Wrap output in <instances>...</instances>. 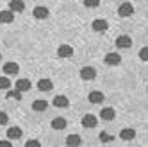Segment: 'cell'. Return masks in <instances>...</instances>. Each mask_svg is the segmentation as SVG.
Returning <instances> with one entry per match:
<instances>
[{
  "mask_svg": "<svg viewBox=\"0 0 148 147\" xmlns=\"http://www.w3.org/2000/svg\"><path fill=\"white\" fill-rule=\"evenodd\" d=\"M91 27H93L95 33H105V31L109 29V24H107V20H103V18H97L91 24Z\"/></svg>",
  "mask_w": 148,
  "mask_h": 147,
  "instance_id": "obj_1",
  "label": "cell"
},
{
  "mask_svg": "<svg viewBox=\"0 0 148 147\" xmlns=\"http://www.w3.org/2000/svg\"><path fill=\"white\" fill-rule=\"evenodd\" d=\"M132 13H134V6L130 4V2H123L120 7H118V15L121 16V18H127V16H132Z\"/></svg>",
  "mask_w": 148,
  "mask_h": 147,
  "instance_id": "obj_2",
  "label": "cell"
},
{
  "mask_svg": "<svg viewBox=\"0 0 148 147\" xmlns=\"http://www.w3.org/2000/svg\"><path fill=\"white\" fill-rule=\"evenodd\" d=\"M114 43H116V47H118V49H130L132 47V40H130V36L121 34V36L116 38Z\"/></svg>",
  "mask_w": 148,
  "mask_h": 147,
  "instance_id": "obj_3",
  "label": "cell"
},
{
  "mask_svg": "<svg viewBox=\"0 0 148 147\" xmlns=\"http://www.w3.org/2000/svg\"><path fill=\"white\" fill-rule=\"evenodd\" d=\"M97 124H98V119L95 117V115H91V113L84 115V119H82V126H84L86 129H91V128H95Z\"/></svg>",
  "mask_w": 148,
  "mask_h": 147,
  "instance_id": "obj_4",
  "label": "cell"
},
{
  "mask_svg": "<svg viewBox=\"0 0 148 147\" xmlns=\"http://www.w3.org/2000/svg\"><path fill=\"white\" fill-rule=\"evenodd\" d=\"M103 61L107 63V65H111V67H116V65H120L121 58H120V54H118V52H109V54L103 58Z\"/></svg>",
  "mask_w": 148,
  "mask_h": 147,
  "instance_id": "obj_5",
  "label": "cell"
},
{
  "mask_svg": "<svg viewBox=\"0 0 148 147\" xmlns=\"http://www.w3.org/2000/svg\"><path fill=\"white\" fill-rule=\"evenodd\" d=\"M95 76H97V70H95L93 67H84L80 70V77L84 81H91V79H95Z\"/></svg>",
  "mask_w": 148,
  "mask_h": 147,
  "instance_id": "obj_6",
  "label": "cell"
},
{
  "mask_svg": "<svg viewBox=\"0 0 148 147\" xmlns=\"http://www.w3.org/2000/svg\"><path fill=\"white\" fill-rule=\"evenodd\" d=\"M57 56L59 58H71L73 56V47H70V45H59L57 47Z\"/></svg>",
  "mask_w": 148,
  "mask_h": 147,
  "instance_id": "obj_7",
  "label": "cell"
},
{
  "mask_svg": "<svg viewBox=\"0 0 148 147\" xmlns=\"http://www.w3.org/2000/svg\"><path fill=\"white\" fill-rule=\"evenodd\" d=\"M32 15H34V18H38V20H47V18H48V9L43 7V6H38V7H34Z\"/></svg>",
  "mask_w": 148,
  "mask_h": 147,
  "instance_id": "obj_8",
  "label": "cell"
},
{
  "mask_svg": "<svg viewBox=\"0 0 148 147\" xmlns=\"http://www.w3.org/2000/svg\"><path fill=\"white\" fill-rule=\"evenodd\" d=\"M18 70H20V67L16 65V63H13V61H9V63L4 65V74L5 76H16Z\"/></svg>",
  "mask_w": 148,
  "mask_h": 147,
  "instance_id": "obj_9",
  "label": "cell"
},
{
  "mask_svg": "<svg viewBox=\"0 0 148 147\" xmlns=\"http://www.w3.org/2000/svg\"><path fill=\"white\" fill-rule=\"evenodd\" d=\"M52 88H54V83L50 79H39L38 81V90L39 92H50Z\"/></svg>",
  "mask_w": 148,
  "mask_h": 147,
  "instance_id": "obj_10",
  "label": "cell"
},
{
  "mask_svg": "<svg viewBox=\"0 0 148 147\" xmlns=\"http://www.w3.org/2000/svg\"><path fill=\"white\" fill-rule=\"evenodd\" d=\"M9 9H11L13 13H22L25 9L23 0H11V2H9Z\"/></svg>",
  "mask_w": 148,
  "mask_h": 147,
  "instance_id": "obj_11",
  "label": "cell"
},
{
  "mask_svg": "<svg viewBox=\"0 0 148 147\" xmlns=\"http://www.w3.org/2000/svg\"><path fill=\"white\" fill-rule=\"evenodd\" d=\"M7 138H9V140H18V138H22V129H20L18 126L9 128V129H7Z\"/></svg>",
  "mask_w": 148,
  "mask_h": 147,
  "instance_id": "obj_12",
  "label": "cell"
},
{
  "mask_svg": "<svg viewBox=\"0 0 148 147\" xmlns=\"http://www.w3.org/2000/svg\"><path fill=\"white\" fill-rule=\"evenodd\" d=\"M52 128L61 131V129H66V119L64 117H56V119H52Z\"/></svg>",
  "mask_w": 148,
  "mask_h": 147,
  "instance_id": "obj_13",
  "label": "cell"
},
{
  "mask_svg": "<svg viewBox=\"0 0 148 147\" xmlns=\"http://www.w3.org/2000/svg\"><path fill=\"white\" fill-rule=\"evenodd\" d=\"M14 20V15L11 9H7V11H0V24H11Z\"/></svg>",
  "mask_w": 148,
  "mask_h": 147,
  "instance_id": "obj_14",
  "label": "cell"
},
{
  "mask_svg": "<svg viewBox=\"0 0 148 147\" xmlns=\"http://www.w3.org/2000/svg\"><path fill=\"white\" fill-rule=\"evenodd\" d=\"M14 86H16V90H20V92L23 93V92H29L32 85H30V81H29V79H18Z\"/></svg>",
  "mask_w": 148,
  "mask_h": 147,
  "instance_id": "obj_15",
  "label": "cell"
},
{
  "mask_svg": "<svg viewBox=\"0 0 148 147\" xmlns=\"http://www.w3.org/2000/svg\"><path fill=\"white\" fill-rule=\"evenodd\" d=\"M54 104L56 108H68V104H70V101H68V97L66 95H57L56 99H54Z\"/></svg>",
  "mask_w": 148,
  "mask_h": 147,
  "instance_id": "obj_16",
  "label": "cell"
},
{
  "mask_svg": "<svg viewBox=\"0 0 148 147\" xmlns=\"http://www.w3.org/2000/svg\"><path fill=\"white\" fill-rule=\"evenodd\" d=\"M116 117V111L112 110V108H103L102 111H100V119H103V120H112Z\"/></svg>",
  "mask_w": 148,
  "mask_h": 147,
  "instance_id": "obj_17",
  "label": "cell"
},
{
  "mask_svg": "<svg viewBox=\"0 0 148 147\" xmlns=\"http://www.w3.org/2000/svg\"><path fill=\"white\" fill-rule=\"evenodd\" d=\"M88 99L91 104H100V102H103V93L102 92H91L88 95Z\"/></svg>",
  "mask_w": 148,
  "mask_h": 147,
  "instance_id": "obj_18",
  "label": "cell"
},
{
  "mask_svg": "<svg viewBox=\"0 0 148 147\" xmlns=\"http://www.w3.org/2000/svg\"><path fill=\"white\" fill-rule=\"evenodd\" d=\"M134 136H136V131L132 128H125L120 131V138L121 140H134Z\"/></svg>",
  "mask_w": 148,
  "mask_h": 147,
  "instance_id": "obj_19",
  "label": "cell"
},
{
  "mask_svg": "<svg viewBox=\"0 0 148 147\" xmlns=\"http://www.w3.org/2000/svg\"><path fill=\"white\" fill-rule=\"evenodd\" d=\"M47 108H48V102L43 101V99L34 101V104H32V110H34V111H45Z\"/></svg>",
  "mask_w": 148,
  "mask_h": 147,
  "instance_id": "obj_20",
  "label": "cell"
},
{
  "mask_svg": "<svg viewBox=\"0 0 148 147\" xmlns=\"http://www.w3.org/2000/svg\"><path fill=\"white\" fill-rule=\"evenodd\" d=\"M80 142H82V140H80L79 135H70L68 138H66V144L71 145V147H73V145H80Z\"/></svg>",
  "mask_w": 148,
  "mask_h": 147,
  "instance_id": "obj_21",
  "label": "cell"
},
{
  "mask_svg": "<svg viewBox=\"0 0 148 147\" xmlns=\"http://www.w3.org/2000/svg\"><path fill=\"white\" fill-rule=\"evenodd\" d=\"M5 99H22V92L20 90H9L7 93H5Z\"/></svg>",
  "mask_w": 148,
  "mask_h": 147,
  "instance_id": "obj_22",
  "label": "cell"
},
{
  "mask_svg": "<svg viewBox=\"0 0 148 147\" xmlns=\"http://www.w3.org/2000/svg\"><path fill=\"white\" fill-rule=\"evenodd\" d=\"M11 88V81H9V77L2 76L0 77V90H9Z\"/></svg>",
  "mask_w": 148,
  "mask_h": 147,
  "instance_id": "obj_23",
  "label": "cell"
},
{
  "mask_svg": "<svg viewBox=\"0 0 148 147\" xmlns=\"http://www.w3.org/2000/svg\"><path fill=\"white\" fill-rule=\"evenodd\" d=\"M139 59L145 61V63H148V47H143L139 50Z\"/></svg>",
  "mask_w": 148,
  "mask_h": 147,
  "instance_id": "obj_24",
  "label": "cell"
},
{
  "mask_svg": "<svg viewBox=\"0 0 148 147\" xmlns=\"http://www.w3.org/2000/svg\"><path fill=\"white\" fill-rule=\"evenodd\" d=\"M84 6H86V7H98L100 0H84Z\"/></svg>",
  "mask_w": 148,
  "mask_h": 147,
  "instance_id": "obj_25",
  "label": "cell"
},
{
  "mask_svg": "<svg viewBox=\"0 0 148 147\" xmlns=\"http://www.w3.org/2000/svg\"><path fill=\"white\" fill-rule=\"evenodd\" d=\"M100 142H103V144H105V142H112V136L107 135L105 131H102V133H100Z\"/></svg>",
  "mask_w": 148,
  "mask_h": 147,
  "instance_id": "obj_26",
  "label": "cell"
},
{
  "mask_svg": "<svg viewBox=\"0 0 148 147\" xmlns=\"http://www.w3.org/2000/svg\"><path fill=\"white\" fill-rule=\"evenodd\" d=\"M4 124H7V115L4 111H0V126H4Z\"/></svg>",
  "mask_w": 148,
  "mask_h": 147,
  "instance_id": "obj_27",
  "label": "cell"
},
{
  "mask_svg": "<svg viewBox=\"0 0 148 147\" xmlns=\"http://www.w3.org/2000/svg\"><path fill=\"white\" fill-rule=\"evenodd\" d=\"M27 145H38V147H39V142H38V140H29Z\"/></svg>",
  "mask_w": 148,
  "mask_h": 147,
  "instance_id": "obj_28",
  "label": "cell"
},
{
  "mask_svg": "<svg viewBox=\"0 0 148 147\" xmlns=\"http://www.w3.org/2000/svg\"><path fill=\"white\" fill-rule=\"evenodd\" d=\"M0 145H11V140H0Z\"/></svg>",
  "mask_w": 148,
  "mask_h": 147,
  "instance_id": "obj_29",
  "label": "cell"
},
{
  "mask_svg": "<svg viewBox=\"0 0 148 147\" xmlns=\"http://www.w3.org/2000/svg\"><path fill=\"white\" fill-rule=\"evenodd\" d=\"M0 59H2V54H0Z\"/></svg>",
  "mask_w": 148,
  "mask_h": 147,
  "instance_id": "obj_30",
  "label": "cell"
}]
</instances>
